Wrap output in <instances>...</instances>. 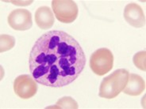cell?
<instances>
[{
    "mask_svg": "<svg viewBox=\"0 0 146 109\" xmlns=\"http://www.w3.org/2000/svg\"><path fill=\"white\" fill-rule=\"evenodd\" d=\"M86 56L72 36L52 30L40 36L29 57V72L37 83L61 88L72 83L83 72Z\"/></svg>",
    "mask_w": 146,
    "mask_h": 109,
    "instance_id": "cell-1",
    "label": "cell"
},
{
    "mask_svg": "<svg viewBox=\"0 0 146 109\" xmlns=\"http://www.w3.org/2000/svg\"><path fill=\"white\" fill-rule=\"evenodd\" d=\"M36 81L29 74L17 77L14 81V90L18 97L29 99L35 96L37 91Z\"/></svg>",
    "mask_w": 146,
    "mask_h": 109,
    "instance_id": "cell-5",
    "label": "cell"
},
{
    "mask_svg": "<svg viewBox=\"0 0 146 109\" xmlns=\"http://www.w3.org/2000/svg\"><path fill=\"white\" fill-rule=\"evenodd\" d=\"M113 55L108 48L102 47L91 54L90 67L95 74L102 76L113 68Z\"/></svg>",
    "mask_w": 146,
    "mask_h": 109,
    "instance_id": "cell-3",
    "label": "cell"
},
{
    "mask_svg": "<svg viewBox=\"0 0 146 109\" xmlns=\"http://www.w3.org/2000/svg\"><path fill=\"white\" fill-rule=\"evenodd\" d=\"M145 51H141L134 54L133 61L134 65L143 71H145Z\"/></svg>",
    "mask_w": 146,
    "mask_h": 109,
    "instance_id": "cell-12",
    "label": "cell"
},
{
    "mask_svg": "<svg viewBox=\"0 0 146 109\" xmlns=\"http://www.w3.org/2000/svg\"><path fill=\"white\" fill-rule=\"evenodd\" d=\"M8 24L17 31L29 30L33 26L32 14L26 9H17L11 12L7 18Z\"/></svg>",
    "mask_w": 146,
    "mask_h": 109,
    "instance_id": "cell-6",
    "label": "cell"
},
{
    "mask_svg": "<svg viewBox=\"0 0 146 109\" xmlns=\"http://www.w3.org/2000/svg\"><path fill=\"white\" fill-rule=\"evenodd\" d=\"M52 7L56 18L62 23H72L78 17V6L72 0H53Z\"/></svg>",
    "mask_w": 146,
    "mask_h": 109,
    "instance_id": "cell-4",
    "label": "cell"
},
{
    "mask_svg": "<svg viewBox=\"0 0 146 109\" xmlns=\"http://www.w3.org/2000/svg\"><path fill=\"white\" fill-rule=\"evenodd\" d=\"M0 51L3 53L4 51H9L14 47L15 44V39L13 36L3 34L0 37Z\"/></svg>",
    "mask_w": 146,
    "mask_h": 109,
    "instance_id": "cell-10",
    "label": "cell"
},
{
    "mask_svg": "<svg viewBox=\"0 0 146 109\" xmlns=\"http://www.w3.org/2000/svg\"><path fill=\"white\" fill-rule=\"evenodd\" d=\"M35 22L40 29H50L55 22L54 15L51 9L46 6L38 8L35 13Z\"/></svg>",
    "mask_w": 146,
    "mask_h": 109,
    "instance_id": "cell-8",
    "label": "cell"
},
{
    "mask_svg": "<svg viewBox=\"0 0 146 109\" xmlns=\"http://www.w3.org/2000/svg\"><path fill=\"white\" fill-rule=\"evenodd\" d=\"M55 108H78V104L76 101H75L72 98L69 97H63L59 100L56 103V106Z\"/></svg>",
    "mask_w": 146,
    "mask_h": 109,
    "instance_id": "cell-11",
    "label": "cell"
},
{
    "mask_svg": "<svg viewBox=\"0 0 146 109\" xmlns=\"http://www.w3.org/2000/svg\"><path fill=\"white\" fill-rule=\"evenodd\" d=\"M124 18L129 25L135 28L145 26V16L142 8L136 3H129L124 10Z\"/></svg>",
    "mask_w": 146,
    "mask_h": 109,
    "instance_id": "cell-7",
    "label": "cell"
},
{
    "mask_svg": "<svg viewBox=\"0 0 146 109\" xmlns=\"http://www.w3.org/2000/svg\"><path fill=\"white\" fill-rule=\"evenodd\" d=\"M145 89V81L141 76L135 74H129L128 82L123 89L124 93L129 96H139Z\"/></svg>",
    "mask_w": 146,
    "mask_h": 109,
    "instance_id": "cell-9",
    "label": "cell"
},
{
    "mask_svg": "<svg viewBox=\"0 0 146 109\" xmlns=\"http://www.w3.org/2000/svg\"><path fill=\"white\" fill-rule=\"evenodd\" d=\"M129 76L127 70L119 69L106 77L100 85L99 97L105 99L115 98L125 89Z\"/></svg>",
    "mask_w": 146,
    "mask_h": 109,
    "instance_id": "cell-2",
    "label": "cell"
}]
</instances>
